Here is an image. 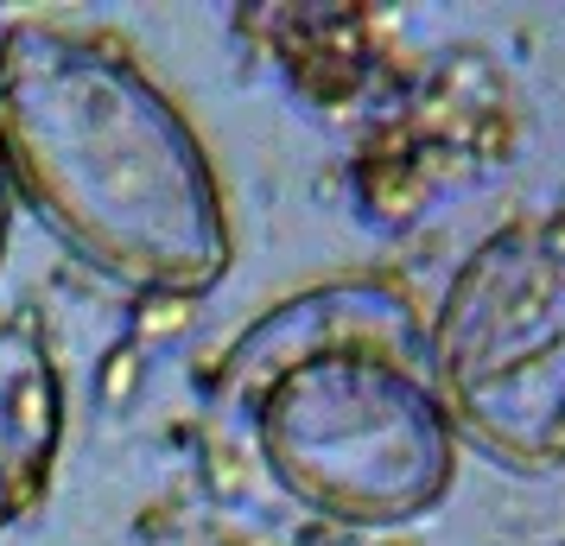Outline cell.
<instances>
[{
	"label": "cell",
	"instance_id": "4",
	"mask_svg": "<svg viewBox=\"0 0 565 546\" xmlns=\"http://www.w3.org/2000/svg\"><path fill=\"white\" fill-rule=\"evenodd\" d=\"M64 451V375L26 318L0 324V534L39 508Z\"/></svg>",
	"mask_w": 565,
	"mask_h": 546
},
{
	"label": "cell",
	"instance_id": "3",
	"mask_svg": "<svg viewBox=\"0 0 565 546\" xmlns=\"http://www.w3.org/2000/svg\"><path fill=\"white\" fill-rule=\"evenodd\" d=\"M426 375L451 432L514 470L565 464V255L534 223L470 248L426 331Z\"/></svg>",
	"mask_w": 565,
	"mask_h": 546
},
{
	"label": "cell",
	"instance_id": "1",
	"mask_svg": "<svg viewBox=\"0 0 565 546\" xmlns=\"http://www.w3.org/2000/svg\"><path fill=\"white\" fill-rule=\"evenodd\" d=\"M0 159L108 280L184 299L230 274V210L204 140L108 39L45 20L0 39Z\"/></svg>",
	"mask_w": 565,
	"mask_h": 546
},
{
	"label": "cell",
	"instance_id": "2",
	"mask_svg": "<svg viewBox=\"0 0 565 546\" xmlns=\"http://www.w3.org/2000/svg\"><path fill=\"white\" fill-rule=\"evenodd\" d=\"M216 382L267 477L318 515L407 527L451 490L458 432L426 375V331L382 280L292 292L235 338Z\"/></svg>",
	"mask_w": 565,
	"mask_h": 546
},
{
	"label": "cell",
	"instance_id": "5",
	"mask_svg": "<svg viewBox=\"0 0 565 546\" xmlns=\"http://www.w3.org/2000/svg\"><path fill=\"white\" fill-rule=\"evenodd\" d=\"M7 229H13V179H7V159H0V255H7Z\"/></svg>",
	"mask_w": 565,
	"mask_h": 546
}]
</instances>
